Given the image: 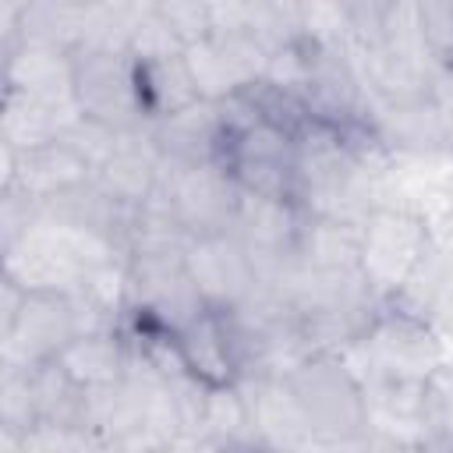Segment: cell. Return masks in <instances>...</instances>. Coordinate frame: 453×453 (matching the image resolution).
Listing matches in <instances>:
<instances>
[{
  "instance_id": "obj_1",
  "label": "cell",
  "mask_w": 453,
  "mask_h": 453,
  "mask_svg": "<svg viewBox=\"0 0 453 453\" xmlns=\"http://www.w3.org/2000/svg\"><path fill=\"white\" fill-rule=\"evenodd\" d=\"M315 442H368V400L365 386L343 365L340 354H308L287 375Z\"/></svg>"
},
{
  "instance_id": "obj_2",
  "label": "cell",
  "mask_w": 453,
  "mask_h": 453,
  "mask_svg": "<svg viewBox=\"0 0 453 453\" xmlns=\"http://www.w3.org/2000/svg\"><path fill=\"white\" fill-rule=\"evenodd\" d=\"M350 347L365 357V368L354 372L361 386H372L379 379H428L446 361L442 336L425 319L396 311L389 304H382L368 333Z\"/></svg>"
},
{
  "instance_id": "obj_3",
  "label": "cell",
  "mask_w": 453,
  "mask_h": 453,
  "mask_svg": "<svg viewBox=\"0 0 453 453\" xmlns=\"http://www.w3.org/2000/svg\"><path fill=\"white\" fill-rule=\"evenodd\" d=\"M432 244V223L403 205H379L361 223V276L375 297H389Z\"/></svg>"
},
{
  "instance_id": "obj_4",
  "label": "cell",
  "mask_w": 453,
  "mask_h": 453,
  "mask_svg": "<svg viewBox=\"0 0 453 453\" xmlns=\"http://www.w3.org/2000/svg\"><path fill=\"white\" fill-rule=\"evenodd\" d=\"M71 81H74V103L85 117L113 131H131L145 124L131 50L71 53Z\"/></svg>"
},
{
  "instance_id": "obj_5",
  "label": "cell",
  "mask_w": 453,
  "mask_h": 453,
  "mask_svg": "<svg viewBox=\"0 0 453 453\" xmlns=\"http://www.w3.org/2000/svg\"><path fill=\"white\" fill-rule=\"evenodd\" d=\"M78 333L81 326L71 294L50 287H25L11 322H4V365L32 368L53 361Z\"/></svg>"
},
{
  "instance_id": "obj_6",
  "label": "cell",
  "mask_w": 453,
  "mask_h": 453,
  "mask_svg": "<svg viewBox=\"0 0 453 453\" xmlns=\"http://www.w3.org/2000/svg\"><path fill=\"white\" fill-rule=\"evenodd\" d=\"M216 163L241 184V191L294 198V134L262 117L244 131L223 134Z\"/></svg>"
},
{
  "instance_id": "obj_7",
  "label": "cell",
  "mask_w": 453,
  "mask_h": 453,
  "mask_svg": "<svg viewBox=\"0 0 453 453\" xmlns=\"http://www.w3.org/2000/svg\"><path fill=\"white\" fill-rule=\"evenodd\" d=\"M156 188H163L170 195L177 216L184 219V226L195 237L226 234L234 223L237 202H241V184L219 163L184 166V163L163 159Z\"/></svg>"
},
{
  "instance_id": "obj_8",
  "label": "cell",
  "mask_w": 453,
  "mask_h": 453,
  "mask_svg": "<svg viewBox=\"0 0 453 453\" xmlns=\"http://www.w3.org/2000/svg\"><path fill=\"white\" fill-rule=\"evenodd\" d=\"M184 265H188V276L209 308H234L258 283L244 244L230 230L195 237L188 255H184Z\"/></svg>"
},
{
  "instance_id": "obj_9",
  "label": "cell",
  "mask_w": 453,
  "mask_h": 453,
  "mask_svg": "<svg viewBox=\"0 0 453 453\" xmlns=\"http://www.w3.org/2000/svg\"><path fill=\"white\" fill-rule=\"evenodd\" d=\"M184 368L205 386H230L241 379V350L226 308H202L177 329Z\"/></svg>"
},
{
  "instance_id": "obj_10",
  "label": "cell",
  "mask_w": 453,
  "mask_h": 453,
  "mask_svg": "<svg viewBox=\"0 0 453 453\" xmlns=\"http://www.w3.org/2000/svg\"><path fill=\"white\" fill-rule=\"evenodd\" d=\"M4 159H7L4 188H18L35 202H46L60 191H71V188L92 180L88 159L78 156L64 138H53V142L25 149V152L4 149Z\"/></svg>"
},
{
  "instance_id": "obj_11",
  "label": "cell",
  "mask_w": 453,
  "mask_h": 453,
  "mask_svg": "<svg viewBox=\"0 0 453 453\" xmlns=\"http://www.w3.org/2000/svg\"><path fill=\"white\" fill-rule=\"evenodd\" d=\"M163 152L149 134V124L120 131L106 159L92 170V180L124 205H142L159 184Z\"/></svg>"
},
{
  "instance_id": "obj_12",
  "label": "cell",
  "mask_w": 453,
  "mask_h": 453,
  "mask_svg": "<svg viewBox=\"0 0 453 453\" xmlns=\"http://www.w3.org/2000/svg\"><path fill=\"white\" fill-rule=\"evenodd\" d=\"M152 142L159 145L163 159L195 166V163H216L219 145H223V120H219V103L198 99L170 117H159L149 124Z\"/></svg>"
},
{
  "instance_id": "obj_13",
  "label": "cell",
  "mask_w": 453,
  "mask_h": 453,
  "mask_svg": "<svg viewBox=\"0 0 453 453\" xmlns=\"http://www.w3.org/2000/svg\"><path fill=\"white\" fill-rule=\"evenodd\" d=\"M134 74H138V99H142V110H145V124H152L159 117H170V113L202 99L184 53L134 57Z\"/></svg>"
},
{
  "instance_id": "obj_14",
  "label": "cell",
  "mask_w": 453,
  "mask_h": 453,
  "mask_svg": "<svg viewBox=\"0 0 453 453\" xmlns=\"http://www.w3.org/2000/svg\"><path fill=\"white\" fill-rule=\"evenodd\" d=\"M57 361L85 389L110 386L127 372V340L120 329H85L57 354Z\"/></svg>"
},
{
  "instance_id": "obj_15",
  "label": "cell",
  "mask_w": 453,
  "mask_h": 453,
  "mask_svg": "<svg viewBox=\"0 0 453 453\" xmlns=\"http://www.w3.org/2000/svg\"><path fill=\"white\" fill-rule=\"evenodd\" d=\"M78 106H57L46 103L39 96L7 88V103H4V149L25 152L35 145H46L53 138H60V131L78 117Z\"/></svg>"
},
{
  "instance_id": "obj_16",
  "label": "cell",
  "mask_w": 453,
  "mask_h": 453,
  "mask_svg": "<svg viewBox=\"0 0 453 453\" xmlns=\"http://www.w3.org/2000/svg\"><path fill=\"white\" fill-rule=\"evenodd\" d=\"M184 60L191 67V78H195L202 99L219 103V99H226V96H234V92L244 88V81L237 78V71L226 64V57L216 50L212 39H202V42L188 46L184 50Z\"/></svg>"
},
{
  "instance_id": "obj_17",
  "label": "cell",
  "mask_w": 453,
  "mask_h": 453,
  "mask_svg": "<svg viewBox=\"0 0 453 453\" xmlns=\"http://www.w3.org/2000/svg\"><path fill=\"white\" fill-rule=\"evenodd\" d=\"M156 14L166 21V28L180 39V46H195L216 32V11L209 0H152Z\"/></svg>"
},
{
  "instance_id": "obj_18",
  "label": "cell",
  "mask_w": 453,
  "mask_h": 453,
  "mask_svg": "<svg viewBox=\"0 0 453 453\" xmlns=\"http://www.w3.org/2000/svg\"><path fill=\"white\" fill-rule=\"evenodd\" d=\"M418 28L425 39V50L439 60H453V0H414Z\"/></svg>"
},
{
  "instance_id": "obj_19",
  "label": "cell",
  "mask_w": 453,
  "mask_h": 453,
  "mask_svg": "<svg viewBox=\"0 0 453 453\" xmlns=\"http://www.w3.org/2000/svg\"><path fill=\"white\" fill-rule=\"evenodd\" d=\"M425 322L442 336V340H453V262H449V273L442 276L435 297H432V308L425 315Z\"/></svg>"
},
{
  "instance_id": "obj_20",
  "label": "cell",
  "mask_w": 453,
  "mask_h": 453,
  "mask_svg": "<svg viewBox=\"0 0 453 453\" xmlns=\"http://www.w3.org/2000/svg\"><path fill=\"white\" fill-rule=\"evenodd\" d=\"M432 237L439 241V248H442V251H446V258L453 262V216H449V219H442V223H435V226H432Z\"/></svg>"
},
{
  "instance_id": "obj_21",
  "label": "cell",
  "mask_w": 453,
  "mask_h": 453,
  "mask_svg": "<svg viewBox=\"0 0 453 453\" xmlns=\"http://www.w3.org/2000/svg\"><path fill=\"white\" fill-rule=\"evenodd\" d=\"M99 4H113V7H134V4H149V0H99Z\"/></svg>"
},
{
  "instance_id": "obj_22",
  "label": "cell",
  "mask_w": 453,
  "mask_h": 453,
  "mask_svg": "<svg viewBox=\"0 0 453 453\" xmlns=\"http://www.w3.org/2000/svg\"><path fill=\"white\" fill-rule=\"evenodd\" d=\"M446 149H453V117H446Z\"/></svg>"
},
{
  "instance_id": "obj_23",
  "label": "cell",
  "mask_w": 453,
  "mask_h": 453,
  "mask_svg": "<svg viewBox=\"0 0 453 453\" xmlns=\"http://www.w3.org/2000/svg\"><path fill=\"white\" fill-rule=\"evenodd\" d=\"M336 4H343V7L350 11V7H354V4H361V0H336Z\"/></svg>"
},
{
  "instance_id": "obj_24",
  "label": "cell",
  "mask_w": 453,
  "mask_h": 453,
  "mask_svg": "<svg viewBox=\"0 0 453 453\" xmlns=\"http://www.w3.org/2000/svg\"><path fill=\"white\" fill-rule=\"evenodd\" d=\"M446 67H449V71H453V60H449V64H446Z\"/></svg>"
}]
</instances>
